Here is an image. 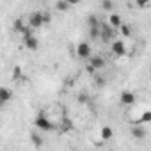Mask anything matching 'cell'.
<instances>
[{"label": "cell", "instance_id": "cell-1", "mask_svg": "<svg viewBox=\"0 0 151 151\" xmlns=\"http://www.w3.org/2000/svg\"><path fill=\"white\" fill-rule=\"evenodd\" d=\"M34 124H36V128H39V130H43V132H53V130H55V124H53L43 112L36 117Z\"/></svg>", "mask_w": 151, "mask_h": 151}, {"label": "cell", "instance_id": "cell-2", "mask_svg": "<svg viewBox=\"0 0 151 151\" xmlns=\"http://www.w3.org/2000/svg\"><path fill=\"white\" fill-rule=\"evenodd\" d=\"M29 25H30L32 29H39V27H43V25H45V13H41V11L32 13V14L29 16Z\"/></svg>", "mask_w": 151, "mask_h": 151}, {"label": "cell", "instance_id": "cell-3", "mask_svg": "<svg viewBox=\"0 0 151 151\" xmlns=\"http://www.w3.org/2000/svg\"><path fill=\"white\" fill-rule=\"evenodd\" d=\"M110 48H112V53L117 55V57H123V55L126 53V45H124V41H121V39H114L112 45H110Z\"/></svg>", "mask_w": 151, "mask_h": 151}, {"label": "cell", "instance_id": "cell-4", "mask_svg": "<svg viewBox=\"0 0 151 151\" xmlns=\"http://www.w3.org/2000/svg\"><path fill=\"white\" fill-rule=\"evenodd\" d=\"M77 57H80V59H89L91 57V45L87 41L78 43V46H77Z\"/></svg>", "mask_w": 151, "mask_h": 151}, {"label": "cell", "instance_id": "cell-5", "mask_svg": "<svg viewBox=\"0 0 151 151\" xmlns=\"http://www.w3.org/2000/svg\"><path fill=\"white\" fill-rule=\"evenodd\" d=\"M100 37L103 43H109L114 37V27H110L109 23H101V36Z\"/></svg>", "mask_w": 151, "mask_h": 151}, {"label": "cell", "instance_id": "cell-6", "mask_svg": "<svg viewBox=\"0 0 151 151\" xmlns=\"http://www.w3.org/2000/svg\"><path fill=\"white\" fill-rule=\"evenodd\" d=\"M119 101H121V105H133L135 103V94L132 93V91H123L121 93V96H119Z\"/></svg>", "mask_w": 151, "mask_h": 151}, {"label": "cell", "instance_id": "cell-7", "mask_svg": "<svg viewBox=\"0 0 151 151\" xmlns=\"http://www.w3.org/2000/svg\"><path fill=\"white\" fill-rule=\"evenodd\" d=\"M23 45H25L29 50H37V48H39V41L34 37V34H30V36H23Z\"/></svg>", "mask_w": 151, "mask_h": 151}, {"label": "cell", "instance_id": "cell-8", "mask_svg": "<svg viewBox=\"0 0 151 151\" xmlns=\"http://www.w3.org/2000/svg\"><path fill=\"white\" fill-rule=\"evenodd\" d=\"M132 135L137 139V140H142L146 137V130L142 124H132Z\"/></svg>", "mask_w": 151, "mask_h": 151}, {"label": "cell", "instance_id": "cell-9", "mask_svg": "<svg viewBox=\"0 0 151 151\" xmlns=\"http://www.w3.org/2000/svg\"><path fill=\"white\" fill-rule=\"evenodd\" d=\"M89 64L94 69H101V68H105V59L100 55H93V57H89Z\"/></svg>", "mask_w": 151, "mask_h": 151}, {"label": "cell", "instance_id": "cell-10", "mask_svg": "<svg viewBox=\"0 0 151 151\" xmlns=\"http://www.w3.org/2000/svg\"><path fill=\"white\" fill-rule=\"evenodd\" d=\"M11 98H13V91L11 89H7V87L0 89V105H6Z\"/></svg>", "mask_w": 151, "mask_h": 151}, {"label": "cell", "instance_id": "cell-11", "mask_svg": "<svg viewBox=\"0 0 151 151\" xmlns=\"http://www.w3.org/2000/svg\"><path fill=\"white\" fill-rule=\"evenodd\" d=\"M100 137H101L103 140H110V139L114 137V128L109 126V124H105V126L101 128V132H100Z\"/></svg>", "mask_w": 151, "mask_h": 151}, {"label": "cell", "instance_id": "cell-12", "mask_svg": "<svg viewBox=\"0 0 151 151\" xmlns=\"http://www.w3.org/2000/svg\"><path fill=\"white\" fill-rule=\"evenodd\" d=\"M121 23H123L121 16H119V14H116V13H110V16H109V25H110V27H114V29H119V27H121Z\"/></svg>", "mask_w": 151, "mask_h": 151}, {"label": "cell", "instance_id": "cell-13", "mask_svg": "<svg viewBox=\"0 0 151 151\" xmlns=\"http://www.w3.org/2000/svg\"><path fill=\"white\" fill-rule=\"evenodd\" d=\"M144 123H151V110L142 112V116L135 121H132V124H144Z\"/></svg>", "mask_w": 151, "mask_h": 151}, {"label": "cell", "instance_id": "cell-14", "mask_svg": "<svg viewBox=\"0 0 151 151\" xmlns=\"http://www.w3.org/2000/svg\"><path fill=\"white\" fill-rule=\"evenodd\" d=\"M69 2H66V0H57L55 2V9L59 11V13H66V11H69Z\"/></svg>", "mask_w": 151, "mask_h": 151}, {"label": "cell", "instance_id": "cell-15", "mask_svg": "<svg viewBox=\"0 0 151 151\" xmlns=\"http://www.w3.org/2000/svg\"><path fill=\"white\" fill-rule=\"evenodd\" d=\"M101 36V25L100 27H89V37L91 39H100Z\"/></svg>", "mask_w": 151, "mask_h": 151}, {"label": "cell", "instance_id": "cell-16", "mask_svg": "<svg viewBox=\"0 0 151 151\" xmlns=\"http://www.w3.org/2000/svg\"><path fill=\"white\" fill-rule=\"evenodd\" d=\"M25 23H23V20H14V23H13V29H14V32H20V34H23V30H25Z\"/></svg>", "mask_w": 151, "mask_h": 151}, {"label": "cell", "instance_id": "cell-17", "mask_svg": "<svg viewBox=\"0 0 151 151\" xmlns=\"http://www.w3.org/2000/svg\"><path fill=\"white\" fill-rule=\"evenodd\" d=\"M60 128H62V132H71V130H73L71 119H69V117H64V119L60 121Z\"/></svg>", "mask_w": 151, "mask_h": 151}, {"label": "cell", "instance_id": "cell-18", "mask_svg": "<svg viewBox=\"0 0 151 151\" xmlns=\"http://www.w3.org/2000/svg\"><path fill=\"white\" fill-rule=\"evenodd\" d=\"M30 139H32V142H34V146H36V147H43V144H45V142H43V137H41L39 133H32V135H30Z\"/></svg>", "mask_w": 151, "mask_h": 151}, {"label": "cell", "instance_id": "cell-19", "mask_svg": "<svg viewBox=\"0 0 151 151\" xmlns=\"http://www.w3.org/2000/svg\"><path fill=\"white\" fill-rule=\"evenodd\" d=\"M119 32H121L124 37H130V36H132V29H130V25H128V23H121Z\"/></svg>", "mask_w": 151, "mask_h": 151}, {"label": "cell", "instance_id": "cell-20", "mask_svg": "<svg viewBox=\"0 0 151 151\" xmlns=\"http://www.w3.org/2000/svg\"><path fill=\"white\" fill-rule=\"evenodd\" d=\"M87 25H89V27H100L101 23H100V20H98V16H94V14H91V16L87 18Z\"/></svg>", "mask_w": 151, "mask_h": 151}, {"label": "cell", "instance_id": "cell-21", "mask_svg": "<svg viewBox=\"0 0 151 151\" xmlns=\"http://www.w3.org/2000/svg\"><path fill=\"white\" fill-rule=\"evenodd\" d=\"M101 7H103L105 11L112 13V9H114V4H112V0H103V2H101Z\"/></svg>", "mask_w": 151, "mask_h": 151}, {"label": "cell", "instance_id": "cell-22", "mask_svg": "<svg viewBox=\"0 0 151 151\" xmlns=\"http://www.w3.org/2000/svg\"><path fill=\"white\" fill-rule=\"evenodd\" d=\"M149 4H151V0H135V6H137L139 9H146Z\"/></svg>", "mask_w": 151, "mask_h": 151}, {"label": "cell", "instance_id": "cell-23", "mask_svg": "<svg viewBox=\"0 0 151 151\" xmlns=\"http://www.w3.org/2000/svg\"><path fill=\"white\" fill-rule=\"evenodd\" d=\"M13 78L14 80H20L22 78V66H14V69H13Z\"/></svg>", "mask_w": 151, "mask_h": 151}, {"label": "cell", "instance_id": "cell-24", "mask_svg": "<svg viewBox=\"0 0 151 151\" xmlns=\"http://www.w3.org/2000/svg\"><path fill=\"white\" fill-rule=\"evenodd\" d=\"M94 84H96V87H103L105 86V78L103 77H96L94 78Z\"/></svg>", "mask_w": 151, "mask_h": 151}, {"label": "cell", "instance_id": "cell-25", "mask_svg": "<svg viewBox=\"0 0 151 151\" xmlns=\"http://www.w3.org/2000/svg\"><path fill=\"white\" fill-rule=\"evenodd\" d=\"M87 101H89V96L87 94H84V93L78 94V103H87Z\"/></svg>", "mask_w": 151, "mask_h": 151}, {"label": "cell", "instance_id": "cell-26", "mask_svg": "<svg viewBox=\"0 0 151 151\" xmlns=\"http://www.w3.org/2000/svg\"><path fill=\"white\" fill-rule=\"evenodd\" d=\"M66 2H69V6H78L82 0H66Z\"/></svg>", "mask_w": 151, "mask_h": 151}, {"label": "cell", "instance_id": "cell-27", "mask_svg": "<svg viewBox=\"0 0 151 151\" xmlns=\"http://www.w3.org/2000/svg\"><path fill=\"white\" fill-rule=\"evenodd\" d=\"M46 23H50V14H48V13H45V25H46Z\"/></svg>", "mask_w": 151, "mask_h": 151}]
</instances>
